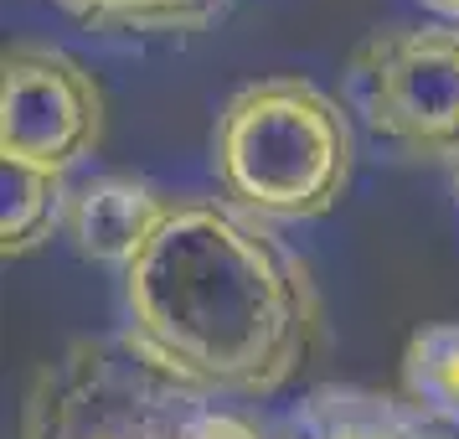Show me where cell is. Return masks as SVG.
<instances>
[{"label":"cell","mask_w":459,"mask_h":439,"mask_svg":"<svg viewBox=\"0 0 459 439\" xmlns=\"http://www.w3.org/2000/svg\"><path fill=\"white\" fill-rule=\"evenodd\" d=\"M403 393L434 418H444L449 429H459V320L455 326H423L408 336Z\"/></svg>","instance_id":"cell-10"},{"label":"cell","mask_w":459,"mask_h":439,"mask_svg":"<svg viewBox=\"0 0 459 439\" xmlns=\"http://www.w3.org/2000/svg\"><path fill=\"white\" fill-rule=\"evenodd\" d=\"M119 279V336L212 398H269L320 352L310 264L228 197H176Z\"/></svg>","instance_id":"cell-1"},{"label":"cell","mask_w":459,"mask_h":439,"mask_svg":"<svg viewBox=\"0 0 459 439\" xmlns=\"http://www.w3.org/2000/svg\"><path fill=\"white\" fill-rule=\"evenodd\" d=\"M170 202H176L170 191L150 187L140 176H88L73 187L63 233L88 264H108L125 274L166 223Z\"/></svg>","instance_id":"cell-6"},{"label":"cell","mask_w":459,"mask_h":439,"mask_svg":"<svg viewBox=\"0 0 459 439\" xmlns=\"http://www.w3.org/2000/svg\"><path fill=\"white\" fill-rule=\"evenodd\" d=\"M57 5L104 37H196L232 11V0H57Z\"/></svg>","instance_id":"cell-9"},{"label":"cell","mask_w":459,"mask_h":439,"mask_svg":"<svg viewBox=\"0 0 459 439\" xmlns=\"http://www.w3.org/2000/svg\"><path fill=\"white\" fill-rule=\"evenodd\" d=\"M212 171L232 207L264 223L325 217L351 191V119L310 78H258L217 114Z\"/></svg>","instance_id":"cell-2"},{"label":"cell","mask_w":459,"mask_h":439,"mask_svg":"<svg viewBox=\"0 0 459 439\" xmlns=\"http://www.w3.org/2000/svg\"><path fill=\"white\" fill-rule=\"evenodd\" d=\"M67 202H73V181L63 171L0 161V253L5 259L37 253L52 233H63Z\"/></svg>","instance_id":"cell-8"},{"label":"cell","mask_w":459,"mask_h":439,"mask_svg":"<svg viewBox=\"0 0 459 439\" xmlns=\"http://www.w3.org/2000/svg\"><path fill=\"white\" fill-rule=\"evenodd\" d=\"M16 439H269L125 336H78L42 362Z\"/></svg>","instance_id":"cell-3"},{"label":"cell","mask_w":459,"mask_h":439,"mask_svg":"<svg viewBox=\"0 0 459 439\" xmlns=\"http://www.w3.org/2000/svg\"><path fill=\"white\" fill-rule=\"evenodd\" d=\"M346 109L397 155L459 166V22L367 31L346 57Z\"/></svg>","instance_id":"cell-4"},{"label":"cell","mask_w":459,"mask_h":439,"mask_svg":"<svg viewBox=\"0 0 459 439\" xmlns=\"http://www.w3.org/2000/svg\"><path fill=\"white\" fill-rule=\"evenodd\" d=\"M423 5H434L444 22H459V0H423Z\"/></svg>","instance_id":"cell-11"},{"label":"cell","mask_w":459,"mask_h":439,"mask_svg":"<svg viewBox=\"0 0 459 439\" xmlns=\"http://www.w3.org/2000/svg\"><path fill=\"white\" fill-rule=\"evenodd\" d=\"M290 439H459V429L418 408L408 393L331 382L294 403Z\"/></svg>","instance_id":"cell-7"},{"label":"cell","mask_w":459,"mask_h":439,"mask_svg":"<svg viewBox=\"0 0 459 439\" xmlns=\"http://www.w3.org/2000/svg\"><path fill=\"white\" fill-rule=\"evenodd\" d=\"M455 197H459V176H455Z\"/></svg>","instance_id":"cell-12"},{"label":"cell","mask_w":459,"mask_h":439,"mask_svg":"<svg viewBox=\"0 0 459 439\" xmlns=\"http://www.w3.org/2000/svg\"><path fill=\"white\" fill-rule=\"evenodd\" d=\"M99 78L52 42H11L0 57V161L73 171L104 145Z\"/></svg>","instance_id":"cell-5"}]
</instances>
